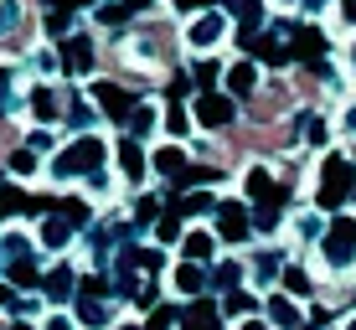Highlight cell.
Listing matches in <instances>:
<instances>
[{"label":"cell","mask_w":356,"mask_h":330,"mask_svg":"<svg viewBox=\"0 0 356 330\" xmlns=\"http://www.w3.org/2000/svg\"><path fill=\"white\" fill-rule=\"evenodd\" d=\"M104 140L98 134H83V140H72L67 150H57L52 160V176L57 181H78V176H98V165H104Z\"/></svg>","instance_id":"6da1fadb"},{"label":"cell","mask_w":356,"mask_h":330,"mask_svg":"<svg viewBox=\"0 0 356 330\" xmlns=\"http://www.w3.org/2000/svg\"><path fill=\"white\" fill-rule=\"evenodd\" d=\"M351 181H356V165H351V160H341V155H325V165H321V186H315V201H321L325 212H336V206L351 197Z\"/></svg>","instance_id":"7a4b0ae2"},{"label":"cell","mask_w":356,"mask_h":330,"mask_svg":"<svg viewBox=\"0 0 356 330\" xmlns=\"http://www.w3.org/2000/svg\"><path fill=\"white\" fill-rule=\"evenodd\" d=\"M321 258L330 268H351L356 263V222L351 217H336V222H330L325 242H321Z\"/></svg>","instance_id":"3957f363"},{"label":"cell","mask_w":356,"mask_h":330,"mask_svg":"<svg viewBox=\"0 0 356 330\" xmlns=\"http://www.w3.org/2000/svg\"><path fill=\"white\" fill-rule=\"evenodd\" d=\"M196 124H207V129H227L232 119H238V104H232V93H217V88H207V93H196Z\"/></svg>","instance_id":"277c9868"},{"label":"cell","mask_w":356,"mask_h":330,"mask_svg":"<svg viewBox=\"0 0 356 330\" xmlns=\"http://www.w3.org/2000/svg\"><path fill=\"white\" fill-rule=\"evenodd\" d=\"M248 206H238V201H222L217 206V232H222V242H248Z\"/></svg>","instance_id":"5b68a950"},{"label":"cell","mask_w":356,"mask_h":330,"mask_svg":"<svg viewBox=\"0 0 356 330\" xmlns=\"http://www.w3.org/2000/svg\"><path fill=\"white\" fill-rule=\"evenodd\" d=\"M222 31H227V16H222V10H202V16L191 21V36H186V42L207 52L212 42H222Z\"/></svg>","instance_id":"8992f818"},{"label":"cell","mask_w":356,"mask_h":330,"mask_svg":"<svg viewBox=\"0 0 356 330\" xmlns=\"http://www.w3.org/2000/svg\"><path fill=\"white\" fill-rule=\"evenodd\" d=\"M93 99H98V108H104V114L108 119H114V124H124V119H129V93L124 88H119V83H93Z\"/></svg>","instance_id":"52a82bcc"},{"label":"cell","mask_w":356,"mask_h":330,"mask_svg":"<svg viewBox=\"0 0 356 330\" xmlns=\"http://www.w3.org/2000/svg\"><path fill=\"white\" fill-rule=\"evenodd\" d=\"M279 31H289V36H294V47H289L294 57H305V63H321V52H325V36L315 31V26H289V21H284Z\"/></svg>","instance_id":"ba28073f"},{"label":"cell","mask_w":356,"mask_h":330,"mask_svg":"<svg viewBox=\"0 0 356 330\" xmlns=\"http://www.w3.org/2000/svg\"><path fill=\"white\" fill-rule=\"evenodd\" d=\"M268 325H279V330H305L300 304H294L284 289H279V295H268Z\"/></svg>","instance_id":"9c48e42d"},{"label":"cell","mask_w":356,"mask_h":330,"mask_svg":"<svg viewBox=\"0 0 356 330\" xmlns=\"http://www.w3.org/2000/svg\"><path fill=\"white\" fill-rule=\"evenodd\" d=\"M243 47H248L259 63H268V67H279V63H289V52L279 47V36L274 31H253V36H243Z\"/></svg>","instance_id":"30bf717a"},{"label":"cell","mask_w":356,"mask_h":330,"mask_svg":"<svg viewBox=\"0 0 356 330\" xmlns=\"http://www.w3.org/2000/svg\"><path fill=\"white\" fill-rule=\"evenodd\" d=\"M63 67L72 72V78L93 67V42H88V36H67V42H63Z\"/></svg>","instance_id":"8fae6325"},{"label":"cell","mask_w":356,"mask_h":330,"mask_svg":"<svg viewBox=\"0 0 356 330\" xmlns=\"http://www.w3.org/2000/svg\"><path fill=\"white\" fill-rule=\"evenodd\" d=\"M227 16L243 21V36H253L264 26V0H227Z\"/></svg>","instance_id":"7c38bea8"},{"label":"cell","mask_w":356,"mask_h":330,"mask_svg":"<svg viewBox=\"0 0 356 330\" xmlns=\"http://www.w3.org/2000/svg\"><path fill=\"white\" fill-rule=\"evenodd\" d=\"M181 253H186L191 263H212L217 238H212V232H186V238H181Z\"/></svg>","instance_id":"4fadbf2b"},{"label":"cell","mask_w":356,"mask_h":330,"mask_svg":"<svg viewBox=\"0 0 356 330\" xmlns=\"http://www.w3.org/2000/svg\"><path fill=\"white\" fill-rule=\"evenodd\" d=\"M72 284H78V279H72V268H67V263H57V268H52V274H47V279H42V295H47V299H57V304H63V299L72 295Z\"/></svg>","instance_id":"5bb4252c"},{"label":"cell","mask_w":356,"mask_h":330,"mask_svg":"<svg viewBox=\"0 0 356 330\" xmlns=\"http://www.w3.org/2000/svg\"><path fill=\"white\" fill-rule=\"evenodd\" d=\"M279 289H284L289 299H305V295H315V284H310V274H305L300 263H284V274H279Z\"/></svg>","instance_id":"9a60e30c"},{"label":"cell","mask_w":356,"mask_h":330,"mask_svg":"<svg viewBox=\"0 0 356 330\" xmlns=\"http://www.w3.org/2000/svg\"><path fill=\"white\" fill-rule=\"evenodd\" d=\"M181 330H222V310H212V304H191V310L181 315Z\"/></svg>","instance_id":"2e32d148"},{"label":"cell","mask_w":356,"mask_h":330,"mask_svg":"<svg viewBox=\"0 0 356 330\" xmlns=\"http://www.w3.org/2000/svg\"><path fill=\"white\" fill-rule=\"evenodd\" d=\"M176 289H181V295H186V299H196V295H202V289H207V268L186 258V263L176 268Z\"/></svg>","instance_id":"e0dca14e"},{"label":"cell","mask_w":356,"mask_h":330,"mask_svg":"<svg viewBox=\"0 0 356 330\" xmlns=\"http://www.w3.org/2000/svg\"><path fill=\"white\" fill-rule=\"evenodd\" d=\"M227 88H232V99H248V93L259 88V67H253V63L227 67Z\"/></svg>","instance_id":"ac0fdd59"},{"label":"cell","mask_w":356,"mask_h":330,"mask_svg":"<svg viewBox=\"0 0 356 330\" xmlns=\"http://www.w3.org/2000/svg\"><path fill=\"white\" fill-rule=\"evenodd\" d=\"M243 191H248V197H253V206H264V201L274 197L279 186H274V181H268V170H264V165H253L248 176H243Z\"/></svg>","instance_id":"d6986e66"},{"label":"cell","mask_w":356,"mask_h":330,"mask_svg":"<svg viewBox=\"0 0 356 330\" xmlns=\"http://www.w3.org/2000/svg\"><path fill=\"white\" fill-rule=\"evenodd\" d=\"M119 176H124V181H140L145 176V155H140V145H134V140H119Z\"/></svg>","instance_id":"ffe728a7"},{"label":"cell","mask_w":356,"mask_h":330,"mask_svg":"<svg viewBox=\"0 0 356 330\" xmlns=\"http://www.w3.org/2000/svg\"><path fill=\"white\" fill-rule=\"evenodd\" d=\"M155 170H161V176L165 181H176V186H181V176H186V150H176V145H170V150H161V155H155Z\"/></svg>","instance_id":"44dd1931"},{"label":"cell","mask_w":356,"mask_h":330,"mask_svg":"<svg viewBox=\"0 0 356 330\" xmlns=\"http://www.w3.org/2000/svg\"><path fill=\"white\" fill-rule=\"evenodd\" d=\"M108 315H114V310H108V304L98 299V295H83V299H78V320L88 325V330H98V325H108Z\"/></svg>","instance_id":"7402d4cb"},{"label":"cell","mask_w":356,"mask_h":330,"mask_svg":"<svg viewBox=\"0 0 356 330\" xmlns=\"http://www.w3.org/2000/svg\"><path fill=\"white\" fill-rule=\"evenodd\" d=\"M0 258H6V263H16V258H31V238H26V232H16V227H10L6 238H0Z\"/></svg>","instance_id":"603a6c76"},{"label":"cell","mask_w":356,"mask_h":330,"mask_svg":"<svg viewBox=\"0 0 356 330\" xmlns=\"http://www.w3.org/2000/svg\"><path fill=\"white\" fill-rule=\"evenodd\" d=\"M217 206L222 201H217L212 191H191V197L181 201V217H217Z\"/></svg>","instance_id":"cb8c5ba5"},{"label":"cell","mask_w":356,"mask_h":330,"mask_svg":"<svg viewBox=\"0 0 356 330\" xmlns=\"http://www.w3.org/2000/svg\"><path fill=\"white\" fill-rule=\"evenodd\" d=\"M253 310H259V299H253V295H243V289H227V299H222V315H232V320H248Z\"/></svg>","instance_id":"d4e9b609"},{"label":"cell","mask_w":356,"mask_h":330,"mask_svg":"<svg viewBox=\"0 0 356 330\" xmlns=\"http://www.w3.org/2000/svg\"><path fill=\"white\" fill-rule=\"evenodd\" d=\"M72 238V222H67V217H47V222H42V242H47V248H63V242Z\"/></svg>","instance_id":"484cf974"},{"label":"cell","mask_w":356,"mask_h":330,"mask_svg":"<svg viewBox=\"0 0 356 330\" xmlns=\"http://www.w3.org/2000/svg\"><path fill=\"white\" fill-rule=\"evenodd\" d=\"M150 6V0H119V6H104L98 10V21H104V26H119V21H129L134 10H145Z\"/></svg>","instance_id":"4316f807"},{"label":"cell","mask_w":356,"mask_h":330,"mask_svg":"<svg viewBox=\"0 0 356 330\" xmlns=\"http://www.w3.org/2000/svg\"><path fill=\"white\" fill-rule=\"evenodd\" d=\"M150 129H155V108L150 104H134L129 108V140H145Z\"/></svg>","instance_id":"83f0119b"},{"label":"cell","mask_w":356,"mask_h":330,"mask_svg":"<svg viewBox=\"0 0 356 330\" xmlns=\"http://www.w3.org/2000/svg\"><path fill=\"white\" fill-rule=\"evenodd\" d=\"M6 274H10V284H21V289H36L42 279H36V258H16V263H6Z\"/></svg>","instance_id":"f1b7e54d"},{"label":"cell","mask_w":356,"mask_h":330,"mask_svg":"<svg viewBox=\"0 0 356 330\" xmlns=\"http://www.w3.org/2000/svg\"><path fill=\"white\" fill-rule=\"evenodd\" d=\"M155 238H161V242H181V238H186V232H181V212L155 217Z\"/></svg>","instance_id":"f546056e"},{"label":"cell","mask_w":356,"mask_h":330,"mask_svg":"<svg viewBox=\"0 0 356 330\" xmlns=\"http://www.w3.org/2000/svg\"><path fill=\"white\" fill-rule=\"evenodd\" d=\"M232 284H238V263H217L207 274V289H232Z\"/></svg>","instance_id":"4dcf8cb0"},{"label":"cell","mask_w":356,"mask_h":330,"mask_svg":"<svg viewBox=\"0 0 356 330\" xmlns=\"http://www.w3.org/2000/svg\"><path fill=\"white\" fill-rule=\"evenodd\" d=\"M67 124H72V129H88V124H98V114H93L83 99H72V104H67Z\"/></svg>","instance_id":"1f68e13d"},{"label":"cell","mask_w":356,"mask_h":330,"mask_svg":"<svg viewBox=\"0 0 356 330\" xmlns=\"http://www.w3.org/2000/svg\"><path fill=\"white\" fill-rule=\"evenodd\" d=\"M31 108H36V119H57V93L52 88H36L31 93Z\"/></svg>","instance_id":"d6a6232c"},{"label":"cell","mask_w":356,"mask_h":330,"mask_svg":"<svg viewBox=\"0 0 356 330\" xmlns=\"http://www.w3.org/2000/svg\"><path fill=\"white\" fill-rule=\"evenodd\" d=\"M300 134H305L310 145H325V119H321V114H300Z\"/></svg>","instance_id":"836d02e7"},{"label":"cell","mask_w":356,"mask_h":330,"mask_svg":"<svg viewBox=\"0 0 356 330\" xmlns=\"http://www.w3.org/2000/svg\"><path fill=\"white\" fill-rule=\"evenodd\" d=\"M16 26H21V6H16V0H0V36L16 31Z\"/></svg>","instance_id":"e575fe53"},{"label":"cell","mask_w":356,"mask_h":330,"mask_svg":"<svg viewBox=\"0 0 356 330\" xmlns=\"http://www.w3.org/2000/svg\"><path fill=\"white\" fill-rule=\"evenodd\" d=\"M217 78H222V67H217V63H212V57H202V63H196V83H202V93H207V88H212V83H217Z\"/></svg>","instance_id":"d590c367"},{"label":"cell","mask_w":356,"mask_h":330,"mask_svg":"<svg viewBox=\"0 0 356 330\" xmlns=\"http://www.w3.org/2000/svg\"><path fill=\"white\" fill-rule=\"evenodd\" d=\"M10 170H16V176H31L36 170V150H16L10 155Z\"/></svg>","instance_id":"8d00e7d4"},{"label":"cell","mask_w":356,"mask_h":330,"mask_svg":"<svg viewBox=\"0 0 356 330\" xmlns=\"http://www.w3.org/2000/svg\"><path fill=\"white\" fill-rule=\"evenodd\" d=\"M170 325H181V315H176V310H165V304H161V310L150 315V325H145V330H170Z\"/></svg>","instance_id":"74e56055"},{"label":"cell","mask_w":356,"mask_h":330,"mask_svg":"<svg viewBox=\"0 0 356 330\" xmlns=\"http://www.w3.org/2000/svg\"><path fill=\"white\" fill-rule=\"evenodd\" d=\"M165 129L170 134H186L191 124H186V108H170V114H165Z\"/></svg>","instance_id":"f35d334b"},{"label":"cell","mask_w":356,"mask_h":330,"mask_svg":"<svg viewBox=\"0 0 356 330\" xmlns=\"http://www.w3.org/2000/svg\"><path fill=\"white\" fill-rule=\"evenodd\" d=\"M42 330H78V320H72V315H47Z\"/></svg>","instance_id":"ab89813d"},{"label":"cell","mask_w":356,"mask_h":330,"mask_svg":"<svg viewBox=\"0 0 356 330\" xmlns=\"http://www.w3.org/2000/svg\"><path fill=\"white\" fill-rule=\"evenodd\" d=\"M26 150H36V155H42V150H52V134H47V129H36L31 140H26Z\"/></svg>","instance_id":"60d3db41"},{"label":"cell","mask_w":356,"mask_h":330,"mask_svg":"<svg viewBox=\"0 0 356 330\" xmlns=\"http://www.w3.org/2000/svg\"><path fill=\"white\" fill-rule=\"evenodd\" d=\"M0 104H10V72L0 67Z\"/></svg>","instance_id":"b9f144b4"},{"label":"cell","mask_w":356,"mask_h":330,"mask_svg":"<svg viewBox=\"0 0 356 330\" xmlns=\"http://www.w3.org/2000/svg\"><path fill=\"white\" fill-rule=\"evenodd\" d=\"M181 10H212V0H176Z\"/></svg>","instance_id":"7bdbcfd3"},{"label":"cell","mask_w":356,"mask_h":330,"mask_svg":"<svg viewBox=\"0 0 356 330\" xmlns=\"http://www.w3.org/2000/svg\"><path fill=\"white\" fill-rule=\"evenodd\" d=\"M238 330H274V325H268V320H253V315H248V320H243Z\"/></svg>","instance_id":"ee69618b"},{"label":"cell","mask_w":356,"mask_h":330,"mask_svg":"<svg viewBox=\"0 0 356 330\" xmlns=\"http://www.w3.org/2000/svg\"><path fill=\"white\" fill-rule=\"evenodd\" d=\"M0 304H16V295H10V284L0 279Z\"/></svg>","instance_id":"f6af8a7d"},{"label":"cell","mask_w":356,"mask_h":330,"mask_svg":"<svg viewBox=\"0 0 356 330\" xmlns=\"http://www.w3.org/2000/svg\"><path fill=\"white\" fill-rule=\"evenodd\" d=\"M341 16H346V21H356V0H341Z\"/></svg>","instance_id":"bcb514c9"},{"label":"cell","mask_w":356,"mask_h":330,"mask_svg":"<svg viewBox=\"0 0 356 330\" xmlns=\"http://www.w3.org/2000/svg\"><path fill=\"white\" fill-rule=\"evenodd\" d=\"M341 124H346V129H351V134H356V104H351V108H346V119H341Z\"/></svg>","instance_id":"7dc6e473"},{"label":"cell","mask_w":356,"mask_h":330,"mask_svg":"<svg viewBox=\"0 0 356 330\" xmlns=\"http://www.w3.org/2000/svg\"><path fill=\"white\" fill-rule=\"evenodd\" d=\"M10 330H36V325H31V320H16V325H10Z\"/></svg>","instance_id":"c3c4849f"},{"label":"cell","mask_w":356,"mask_h":330,"mask_svg":"<svg viewBox=\"0 0 356 330\" xmlns=\"http://www.w3.org/2000/svg\"><path fill=\"white\" fill-rule=\"evenodd\" d=\"M305 6H310V10H321V6H330V0H305Z\"/></svg>","instance_id":"681fc988"},{"label":"cell","mask_w":356,"mask_h":330,"mask_svg":"<svg viewBox=\"0 0 356 330\" xmlns=\"http://www.w3.org/2000/svg\"><path fill=\"white\" fill-rule=\"evenodd\" d=\"M346 330H356V315H351V320H346Z\"/></svg>","instance_id":"f907efd6"},{"label":"cell","mask_w":356,"mask_h":330,"mask_svg":"<svg viewBox=\"0 0 356 330\" xmlns=\"http://www.w3.org/2000/svg\"><path fill=\"white\" fill-rule=\"evenodd\" d=\"M52 6H63V0H52Z\"/></svg>","instance_id":"816d5d0a"},{"label":"cell","mask_w":356,"mask_h":330,"mask_svg":"<svg viewBox=\"0 0 356 330\" xmlns=\"http://www.w3.org/2000/svg\"><path fill=\"white\" fill-rule=\"evenodd\" d=\"M351 63H356V52H351Z\"/></svg>","instance_id":"f5cc1de1"},{"label":"cell","mask_w":356,"mask_h":330,"mask_svg":"<svg viewBox=\"0 0 356 330\" xmlns=\"http://www.w3.org/2000/svg\"><path fill=\"white\" fill-rule=\"evenodd\" d=\"M124 330H134V325H124Z\"/></svg>","instance_id":"db71d44e"},{"label":"cell","mask_w":356,"mask_h":330,"mask_svg":"<svg viewBox=\"0 0 356 330\" xmlns=\"http://www.w3.org/2000/svg\"><path fill=\"white\" fill-rule=\"evenodd\" d=\"M0 108H6V104H0Z\"/></svg>","instance_id":"11a10c76"},{"label":"cell","mask_w":356,"mask_h":330,"mask_svg":"<svg viewBox=\"0 0 356 330\" xmlns=\"http://www.w3.org/2000/svg\"><path fill=\"white\" fill-rule=\"evenodd\" d=\"M351 165H356V160H351Z\"/></svg>","instance_id":"9f6ffc18"}]
</instances>
